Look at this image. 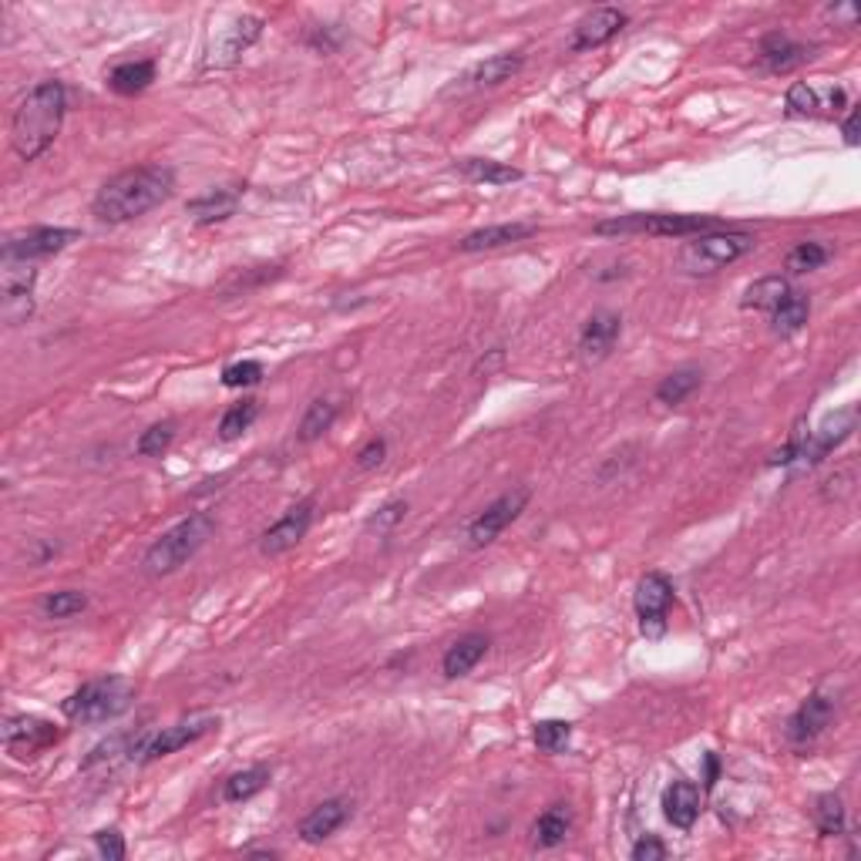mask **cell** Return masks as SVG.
Here are the masks:
<instances>
[{
	"instance_id": "6da1fadb",
	"label": "cell",
	"mask_w": 861,
	"mask_h": 861,
	"mask_svg": "<svg viewBox=\"0 0 861 861\" xmlns=\"http://www.w3.org/2000/svg\"><path fill=\"white\" fill-rule=\"evenodd\" d=\"M175 189V172L165 165H138V169H125L115 179H108L95 202L91 212L101 222H132L145 212L159 209L162 202H169Z\"/></svg>"
},
{
	"instance_id": "7a4b0ae2",
	"label": "cell",
	"mask_w": 861,
	"mask_h": 861,
	"mask_svg": "<svg viewBox=\"0 0 861 861\" xmlns=\"http://www.w3.org/2000/svg\"><path fill=\"white\" fill-rule=\"evenodd\" d=\"M64 108H67V95L61 82H41L27 91V98L17 104L11 119V148L21 162H34L48 152L61 132Z\"/></svg>"
},
{
	"instance_id": "3957f363",
	"label": "cell",
	"mask_w": 861,
	"mask_h": 861,
	"mask_svg": "<svg viewBox=\"0 0 861 861\" xmlns=\"http://www.w3.org/2000/svg\"><path fill=\"white\" fill-rule=\"evenodd\" d=\"M216 521L209 512H193L189 518H182L179 526H172L169 532H162L152 545H148L145 558H142V573L148 579H162L179 573L189 558L212 539Z\"/></svg>"
},
{
	"instance_id": "277c9868",
	"label": "cell",
	"mask_w": 861,
	"mask_h": 861,
	"mask_svg": "<svg viewBox=\"0 0 861 861\" xmlns=\"http://www.w3.org/2000/svg\"><path fill=\"white\" fill-rule=\"evenodd\" d=\"M135 700V684L125 677H101L88 680L85 687L74 690L64 703L61 714L71 724H108L122 717Z\"/></svg>"
},
{
	"instance_id": "5b68a950",
	"label": "cell",
	"mask_w": 861,
	"mask_h": 861,
	"mask_svg": "<svg viewBox=\"0 0 861 861\" xmlns=\"http://www.w3.org/2000/svg\"><path fill=\"white\" fill-rule=\"evenodd\" d=\"M721 222L714 216H687V212H636L595 222L599 236H619V233H650V236H700L714 233Z\"/></svg>"
},
{
	"instance_id": "8992f818",
	"label": "cell",
	"mask_w": 861,
	"mask_h": 861,
	"mask_svg": "<svg viewBox=\"0 0 861 861\" xmlns=\"http://www.w3.org/2000/svg\"><path fill=\"white\" fill-rule=\"evenodd\" d=\"M754 249V236L747 233H700L680 249V270L690 276H706L724 270L734 259Z\"/></svg>"
},
{
	"instance_id": "52a82bcc",
	"label": "cell",
	"mask_w": 861,
	"mask_h": 861,
	"mask_svg": "<svg viewBox=\"0 0 861 861\" xmlns=\"http://www.w3.org/2000/svg\"><path fill=\"white\" fill-rule=\"evenodd\" d=\"M219 730V714H209V710H199V714H189V717H182L169 727H162L159 734H142L138 737V747H132V761L138 764H152L159 758H169L175 751H182V747H189L196 740H202L206 734Z\"/></svg>"
},
{
	"instance_id": "ba28073f",
	"label": "cell",
	"mask_w": 861,
	"mask_h": 861,
	"mask_svg": "<svg viewBox=\"0 0 861 861\" xmlns=\"http://www.w3.org/2000/svg\"><path fill=\"white\" fill-rule=\"evenodd\" d=\"M34 283L37 270L24 259H0V313L11 327L34 313Z\"/></svg>"
},
{
	"instance_id": "9c48e42d",
	"label": "cell",
	"mask_w": 861,
	"mask_h": 861,
	"mask_svg": "<svg viewBox=\"0 0 861 861\" xmlns=\"http://www.w3.org/2000/svg\"><path fill=\"white\" fill-rule=\"evenodd\" d=\"M532 492L529 489H512L505 495H499L492 505H484L475 518H471V526H468V545L471 549H484V545H492L512 521L526 512Z\"/></svg>"
},
{
	"instance_id": "30bf717a",
	"label": "cell",
	"mask_w": 861,
	"mask_h": 861,
	"mask_svg": "<svg viewBox=\"0 0 861 861\" xmlns=\"http://www.w3.org/2000/svg\"><path fill=\"white\" fill-rule=\"evenodd\" d=\"M632 606H636V616H640L643 632H663L666 613L673 606V582L663 573H647L636 582Z\"/></svg>"
},
{
	"instance_id": "8fae6325",
	"label": "cell",
	"mask_w": 861,
	"mask_h": 861,
	"mask_svg": "<svg viewBox=\"0 0 861 861\" xmlns=\"http://www.w3.org/2000/svg\"><path fill=\"white\" fill-rule=\"evenodd\" d=\"M82 233L78 230H61V226H34L27 233L8 236L4 243V256L8 259H24V263H34V259L54 256L61 249H67Z\"/></svg>"
},
{
	"instance_id": "7c38bea8",
	"label": "cell",
	"mask_w": 861,
	"mask_h": 861,
	"mask_svg": "<svg viewBox=\"0 0 861 861\" xmlns=\"http://www.w3.org/2000/svg\"><path fill=\"white\" fill-rule=\"evenodd\" d=\"M848 104V95L845 88H817V85H808V82H795L788 88V98H784V111H788L791 119H817V115H838V111Z\"/></svg>"
},
{
	"instance_id": "4fadbf2b",
	"label": "cell",
	"mask_w": 861,
	"mask_h": 861,
	"mask_svg": "<svg viewBox=\"0 0 861 861\" xmlns=\"http://www.w3.org/2000/svg\"><path fill=\"white\" fill-rule=\"evenodd\" d=\"M310 521H313V499L296 502L293 508L283 512V518H276L273 526L263 536H259V552H263V555H283V552H290L299 539L310 532Z\"/></svg>"
},
{
	"instance_id": "5bb4252c",
	"label": "cell",
	"mask_w": 861,
	"mask_h": 861,
	"mask_svg": "<svg viewBox=\"0 0 861 861\" xmlns=\"http://www.w3.org/2000/svg\"><path fill=\"white\" fill-rule=\"evenodd\" d=\"M835 717V697L825 693V690H817L811 693L798 710H795V717L788 721V740L795 747H804L811 740H817L821 734H825V727L832 724Z\"/></svg>"
},
{
	"instance_id": "9a60e30c",
	"label": "cell",
	"mask_w": 861,
	"mask_h": 861,
	"mask_svg": "<svg viewBox=\"0 0 861 861\" xmlns=\"http://www.w3.org/2000/svg\"><path fill=\"white\" fill-rule=\"evenodd\" d=\"M626 27V14L619 8H592L589 14L579 17V24L573 27V51H592L603 48L606 41Z\"/></svg>"
},
{
	"instance_id": "2e32d148",
	"label": "cell",
	"mask_w": 861,
	"mask_h": 861,
	"mask_svg": "<svg viewBox=\"0 0 861 861\" xmlns=\"http://www.w3.org/2000/svg\"><path fill=\"white\" fill-rule=\"evenodd\" d=\"M61 737V730L48 721L37 717H8L4 721V743L14 758H30L37 751H45Z\"/></svg>"
},
{
	"instance_id": "e0dca14e",
	"label": "cell",
	"mask_w": 861,
	"mask_h": 861,
	"mask_svg": "<svg viewBox=\"0 0 861 861\" xmlns=\"http://www.w3.org/2000/svg\"><path fill=\"white\" fill-rule=\"evenodd\" d=\"M619 333H623V320L616 313H592L579 333V357L586 364H599V360H606L619 341Z\"/></svg>"
},
{
	"instance_id": "ac0fdd59",
	"label": "cell",
	"mask_w": 861,
	"mask_h": 861,
	"mask_svg": "<svg viewBox=\"0 0 861 861\" xmlns=\"http://www.w3.org/2000/svg\"><path fill=\"white\" fill-rule=\"evenodd\" d=\"M259 34H263V17H239L233 27L222 30L219 45L212 48V58H209V67H230L239 61L243 51H249Z\"/></svg>"
},
{
	"instance_id": "d6986e66",
	"label": "cell",
	"mask_w": 861,
	"mask_h": 861,
	"mask_svg": "<svg viewBox=\"0 0 861 861\" xmlns=\"http://www.w3.org/2000/svg\"><path fill=\"white\" fill-rule=\"evenodd\" d=\"M492 640L484 632H465L458 636V640L447 647L444 660H441V669H444V677L447 680H458V677H468V673L484 660V653H489Z\"/></svg>"
},
{
	"instance_id": "ffe728a7",
	"label": "cell",
	"mask_w": 861,
	"mask_h": 861,
	"mask_svg": "<svg viewBox=\"0 0 861 861\" xmlns=\"http://www.w3.org/2000/svg\"><path fill=\"white\" fill-rule=\"evenodd\" d=\"M347 817H350L347 798H327L323 804H317L304 821H299V838H304L307 845H317V841L330 838Z\"/></svg>"
},
{
	"instance_id": "44dd1931",
	"label": "cell",
	"mask_w": 861,
	"mask_h": 861,
	"mask_svg": "<svg viewBox=\"0 0 861 861\" xmlns=\"http://www.w3.org/2000/svg\"><path fill=\"white\" fill-rule=\"evenodd\" d=\"M808 58H811L808 48L798 45V41H791V37H788V34H780V30L767 34L764 41H761V48H758V61H761V67L771 71V74H788V71H795L798 64H804Z\"/></svg>"
},
{
	"instance_id": "7402d4cb",
	"label": "cell",
	"mask_w": 861,
	"mask_h": 861,
	"mask_svg": "<svg viewBox=\"0 0 861 861\" xmlns=\"http://www.w3.org/2000/svg\"><path fill=\"white\" fill-rule=\"evenodd\" d=\"M663 814L673 828H693L700 817V788L690 780H673L663 795Z\"/></svg>"
},
{
	"instance_id": "603a6c76",
	"label": "cell",
	"mask_w": 861,
	"mask_h": 861,
	"mask_svg": "<svg viewBox=\"0 0 861 861\" xmlns=\"http://www.w3.org/2000/svg\"><path fill=\"white\" fill-rule=\"evenodd\" d=\"M526 64V58L521 54H495V58H489V61H481V64H475L465 78L458 82V88L462 91H475V88H495V85H502V82H508L512 74H518V67Z\"/></svg>"
},
{
	"instance_id": "cb8c5ba5",
	"label": "cell",
	"mask_w": 861,
	"mask_h": 861,
	"mask_svg": "<svg viewBox=\"0 0 861 861\" xmlns=\"http://www.w3.org/2000/svg\"><path fill=\"white\" fill-rule=\"evenodd\" d=\"M536 236V226L532 222H502V226H484V230H475L468 233L458 249L462 253H484V249H499V246H508V243H518V239H529Z\"/></svg>"
},
{
	"instance_id": "d4e9b609",
	"label": "cell",
	"mask_w": 861,
	"mask_h": 861,
	"mask_svg": "<svg viewBox=\"0 0 861 861\" xmlns=\"http://www.w3.org/2000/svg\"><path fill=\"white\" fill-rule=\"evenodd\" d=\"M239 209V193L236 189H209L196 199H189L185 212H189L199 226H212V222L230 219Z\"/></svg>"
},
{
	"instance_id": "484cf974",
	"label": "cell",
	"mask_w": 861,
	"mask_h": 861,
	"mask_svg": "<svg viewBox=\"0 0 861 861\" xmlns=\"http://www.w3.org/2000/svg\"><path fill=\"white\" fill-rule=\"evenodd\" d=\"M156 82V61H122L108 71V88L119 95H142Z\"/></svg>"
},
{
	"instance_id": "4316f807",
	"label": "cell",
	"mask_w": 861,
	"mask_h": 861,
	"mask_svg": "<svg viewBox=\"0 0 861 861\" xmlns=\"http://www.w3.org/2000/svg\"><path fill=\"white\" fill-rule=\"evenodd\" d=\"M569 828H573V811L566 804H552L539 814V821L532 825V841L539 848H555V845L566 841Z\"/></svg>"
},
{
	"instance_id": "83f0119b",
	"label": "cell",
	"mask_w": 861,
	"mask_h": 861,
	"mask_svg": "<svg viewBox=\"0 0 861 861\" xmlns=\"http://www.w3.org/2000/svg\"><path fill=\"white\" fill-rule=\"evenodd\" d=\"M791 293H795V290H791V283L784 280V276H764V280H758V283L747 286V293H743V307H747V310H767V313H774V310H777Z\"/></svg>"
},
{
	"instance_id": "f1b7e54d",
	"label": "cell",
	"mask_w": 861,
	"mask_h": 861,
	"mask_svg": "<svg viewBox=\"0 0 861 861\" xmlns=\"http://www.w3.org/2000/svg\"><path fill=\"white\" fill-rule=\"evenodd\" d=\"M270 784V767L256 764V767H246V771H236L226 784H222V801L230 804H243L249 801L253 795H259Z\"/></svg>"
},
{
	"instance_id": "f546056e",
	"label": "cell",
	"mask_w": 861,
	"mask_h": 861,
	"mask_svg": "<svg viewBox=\"0 0 861 861\" xmlns=\"http://www.w3.org/2000/svg\"><path fill=\"white\" fill-rule=\"evenodd\" d=\"M455 172H462L471 182H484V185H512V182L521 179L518 169H512L505 162H495V159H462L455 165Z\"/></svg>"
},
{
	"instance_id": "4dcf8cb0",
	"label": "cell",
	"mask_w": 861,
	"mask_h": 861,
	"mask_svg": "<svg viewBox=\"0 0 861 861\" xmlns=\"http://www.w3.org/2000/svg\"><path fill=\"white\" fill-rule=\"evenodd\" d=\"M700 378H703V373L697 367H680V370L666 373V378L660 381V388H656V401L660 404H669V407L684 404L700 388Z\"/></svg>"
},
{
	"instance_id": "1f68e13d",
	"label": "cell",
	"mask_w": 861,
	"mask_h": 861,
	"mask_svg": "<svg viewBox=\"0 0 861 861\" xmlns=\"http://www.w3.org/2000/svg\"><path fill=\"white\" fill-rule=\"evenodd\" d=\"M808 313H811L808 296H804V293H791V296L784 299V304L771 313V327H774V333H780V336H791V333H798V330L808 323Z\"/></svg>"
},
{
	"instance_id": "d6a6232c",
	"label": "cell",
	"mask_w": 861,
	"mask_h": 861,
	"mask_svg": "<svg viewBox=\"0 0 861 861\" xmlns=\"http://www.w3.org/2000/svg\"><path fill=\"white\" fill-rule=\"evenodd\" d=\"M45 616L48 619H71L88 610V595L78 592V589H58V592H48L45 603H41Z\"/></svg>"
},
{
	"instance_id": "836d02e7",
	"label": "cell",
	"mask_w": 861,
	"mask_h": 861,
	"mask_svg": "<svg viewBox=\"0 0 861 861\" xmlns=\"http://www.w3.org/2000/svg\"><path fill=\"white\" fill-rule=\"evenodd\" d=\"M814 825L825 838H838L845 832V804L838 795H821L814 801Z\"/></svg>"
},
{
	"instance_id": "e575fe53",
	"label": "cell",
	"mask_w": 861,
	"mask_h": 861,
	"mask_svg": "<svg viewBox=\"0 0 861 861\" xmlns=\"http://www.w3.org/2000/svg\"><path fill=\"white\" fill-rule=\"evenodd\" d=\"M333 421H336V404L320 397L307 407V415H304V421H299L296 434H299V441H317L333 428Z\"/></svg>"
},
{
	"instance_id": "d590c367",
	"label": "cell",
	"mask_w": 861,
	"mask_h": 861,
	"mask_svg": "<svg viewBox=\"0 0 861 861\" xmlns=\"http://www.w3.org/2000/svg\"><path fill=\"white\" fill-rule=\"evenodd\" d=\"M569 740H573V724L569 721H539L536 724V747L542 754L566 751Z\"/></svg>"
},
{
	"instance_id": "8d00e7d4",
	"label": "cell",
	"mask_w": 861,
	"mask_h": 861,
	"mask_svg": "<svg viewBox=\"0 0 861 861\" xmlns=\"http://www.w3.org/2000/svg\"><path fill=\"white\" fill-rule=\"evenodd\" d=\"M256 415H259V404H256V401L233 404V407L226 410V415H222V421H219V438H222V441L239 438L243 431H249V425L256 421Z\"/></svg>"
},
{
	"instance_id": "74e56055",
	"label": "cell",
	"mask_w": 861,
	"mask_h": 861,
	"mask_svg": "<svg viewBox=\"0 0 861 861\" xmlns=\"http://www.w3.org/2000/svg\"><path fill=\"white\" fill-rule=\"evenodd\" d=\"M828 246L821 243H798L791 253H788V270L791 273H811V270H821L828 263Z\"/></svg>"
},
{
	"instance_id": "f35d334b",
	"label": "cell",
	"mask_w": 861,
	"mask_h": 861,
	"mask_svg": "<svg viewBox=\"0 0 861 861\" xmlns=\"http://www.w3.org/2000/svg\"><path fill=\"white\" fill-rule=\"evenodd\" d=\"M172 438H175V421L152 425V428H148V431L138 438V455H145V458H156V455H162L165 447L172 444Z\"/></svg>"
},
{
	"instance_id": "ab89813d",
	"label": "cell",
	"mask_w": 861,
	"mask_h": 861,
	"mask_svg": "<svg viewBox=\"0 0 861 861\" xmlns=\"http://www.w3.org/2000/svg\"><path fill=\"white\" fill-rule=\"evenodd\" d=\"M263 381V364L259 360H236L222 370V384L226 388H253Z\"/></svg>"
},
{
	"instance_id": "60d3db41",
	"label": "cell",
	"mask_w": 861,
	"mask_h": 861,
	"mask_svg": "<svg viewBox=\"0 0 861 861\" xmlns=\"http://www.w3.org/2000/svg\"><path fill=\"white\" fill-rule=\"evenodd\" d=\"M404 515H407V502L404 499H391V502H384L378 512L367 518V529L370 532H388V529L397 526V521H404Z\"/></svg>"
},
{
	"instance_id": "b9f144b4",
	"label": "cell",
	"mask_w": 861,
	"mask_h": 861,
	"mask_svg": "<svg viewBox=\"0 0 861 861\" xmlns=\"http://www.w3.org/2000/svg\"><path fill=\"white\" fill-rule=\"evenodd\" d=\"M95 848L104 861H122L125 858V838L119 835V828H101L95 835Z\"/></svg>"
},
{
	"instance_id": "7bdbcfd3",
	"label": "cell",
	"mask_w": 861,
	"mask_h": 861,
	"mask_svg": "<svg viewBox=\"0 0 861 861\" xmlns=\"http://www.w3.org/2000/svg\"><path fill=\"white\" fill-rule=\"evenodd\" d=\"M384 455H388V441L384 438H370L360 452H357V465L367 471V468H378L381 462H384Z\"/></svg>"
},
{
	"instance_id": "ee69618b",
	"label": "cell",
	"mask_w": 861,
	"mask_h": 861,
	"mask_svg": "<svg viewBox=\"0 0 861 861\" xmlns=\"http://www.w3.org/2000/svg\"><path fill=\"white\" fill-rule=\"evenodd\" d=\"M632 861H660V858H666V845L660 841V838H653V835H643L640 841L632 845Z\"/></svg>"
},
{
	"instance_id": "f6af8a7d",
	"label": "cell",
	"mask_w": 861,
	"mask_h": 861,
	"mask_svg": "<svg viewBox=\"0 0 861 861\" xmlns=\"http://www.w3.org/2000/svg\"><path fill=\"white\" fill-rule=\"evenodd\" d=\"M845 145H858V108L848 111V119H845Z\"/></svg>"
},
{
	"instance_id": "bcb514c9",
	"label": "cell",
	"mask_w": 861,
	"mask_h": 861,
	"mask_svg": "<svg viewBox=\"0 0 861 861\" xmlns=\"http://www.w3.org/2000/svg\"><path fill=\"white\" fill-rule=\"evenodd\" d=\"M717 771H721V764H717V754H706V788H714Z\"/></svg>"
}]
</instances>
